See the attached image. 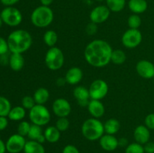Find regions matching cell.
<instances>
[{
  "instance_id": "7dc6e473",
  "label": "cell",
  "mask_w": 154,
  "mask_h": 153,
  "mask_svg": "<svg viewBox=\"0 0 154 153\" xmlns=\"http://www.w3.org/2000/svg\"><path fill=\"white\" fill-rule=\"evenodd\" d=\"M2 23H3V21L2 20V18L0 17V28H1L2 26Z\"/></svg>"
},
{
  "instance_id": "30bf717a",
  "label": "cell",
  "mask_w": 154,
  "mask_h": 153,
  "mask_svg": "<svg viewBox=\"0 0 154 153\" xmlns=\"http://www.w3.org/2000/svg\"><path fill=\"white\" fill-rule=\"evenodd\" d=\"M26 142L25 136H21L19 134H14L9 136L5 142L6 149L9 153H20L23 151Z\"/></svg>"
},
{
  "instance_id": "d6986e66",
  "label": "cell",
  "mask_w": 154,
  "mask_h": 153,
  "mask_svg": "<svg viewBox=\"0 0 154 153\" xmlns=\"http://www.w3.org/2000/svg\"><path fill=\"white\" fill-rule=\"evenodd\" d=\"M148 4L146 0H129L128 8L131 12L135 14H143L147 10Z\"/></svg>"
},
{
  "instance_id": "8fae6325",
  "label": "cell",
  "mask_w": 154,
  "mask_h": 153,
  "mask_svg": "<svg viewBox=\"0 0 154 153\" xmlns=\"http://www.w3.org/2000/svg\"><path fill=\"white\" fill-rule=\"evenodd\" d=\"M52 110L58 118L67 117L72 112V106L68 100L63 98H59L54 101Z\"/></svg>"
},
{
  "instance_id": "5bb4252c",
  "label": "cell",
  "mask_w": 154,
  "mask_h": 153,
  "mask_svg": "<svg viewBox=\"0 0 154 153\" xmlns=\"http://www.w3.org/2000/svg\"><path fill=\"white\" fill-rule=\"evenodd\" d=\"M73 95L80 106L87 107L90 100L89 88H86L83 86H78L74 88Z\"/></svg>"
},
{
  "instance_id": "83f0119b",
  "label": "cell",
  "mask_w": 154,
  "mask_h": 153,
  "mask_svg": "<svg viewBox=\"0 0 154 153\" xmlns=\"http://www.w3.org/2000/svg\"><path fill=\"white\" fill-rule=\"evenodd\" d=\"M126 60V55L123 50L120 49L114 50L111 54V62L117 65L123 64Z\"/></svg>"
},
{
  "instance_id": "9c48e42d",
  "label": "cell",
  "mask_w": 154,
  "mask_h": 153,
  "mask_svg": "<svg viewBox=\"0 0 154 153\" xmlns=\"http://www.w3.org/2000/svg\"><path fill=\"white\" fill-rule=\"evenodd\" d=\"M109 87L108 83L102 79L95 80L90 84L89 88L90 99L101 100L106 97L108 93Z\"/></svg>"
},
{
  "instance_id": "7a4b0ae2",
  "label": "cell",
  "mask_w": 154,
  "mask_h": 153,
  "mask_svg": "<svg viewBox=\"0 0 154 153\" xmlns=\"http://www.w3.org/2000/svg\"><path fill=\"white\" fill-rule=\"evenodd\" d=\"M7 41L11 53L23 54L31 47L32 37L26 30L17 29L10 33Z\"/></svg>"
},
{
  "instance_id": "ffe728a7",
  "label": "cell",
  "mask_w": 154,
  "mask_h": 153,
  "mask_svg": "<svg viewBox=\"0 0 154 153\" xmlns=\"http://www.w3.org/2000/svg\"><path fill=\"white\" fill-rule=\"evenodd\" d=\"M25 60H24L23 54L20 53H11L8 59V64L10 68L14 71H20L22 70L24 66Z\"/></svg>"
},
{
  "instance_id": "e575fe53",
  "label": "cell",
  "mask_w": 154,
  "mask_h": 153,
  "mask_svg": "<svg viewBox=\"0 0 154 153\" xmlns=\"http://www.w3.org/2000/svg\"><path fill=\"white\" fill-rule=\"evenodd\" d=\"M21 104H22V106H23L26 110H30L36 104L33 96L29 95L24 96L21 100Z\"/></svg>"
},
{
  "instance_id": "ba28073f",
  "label": "cell",
  "mask_w": 154,
  "mask_h": 153,
  "mask_svg": "<svg viewBox=\"0 0 154 153\" xmlns=\"http://www.w3.org/2000/svg\"><path fill=\"white\" fill-rule=\"evenodd\" d=\"M143 36L138 29L129 28L122 35L121 41L123 46L128 49H134L141 44Z\"/></svg>"
},
{
  "instance_id": "4fadbf2b",
  "label": "cell",
  "mask_w": 154,
  "mask_h": 153,
  "mask_svg": "<svg viewBox=\"0 0 154 153\" xmlns=\"http://www.w3.org/2000/svg\"><path fill=\"white\" fill-rule=\"evenodd\" d=\"M137 73L144 79L154 78V64L148 60L142 59L138 62L135 66Z\"/></svg>"
},
{
  "instance_id": "9a60e30c",
  "label": "cell",
  "mask_w": 154,
  "mask_h": 153,
  "mask_svg": "<svg viewBox=\"0 0 154 153\" xmlns=\"http://www.w3.org/2000/svg\"><path fill=\"white\" fill-rule=\"evenodd\" d=\"M99 140V145L105 151H114L119 146V140H117V138L114 136V135L105 134Z\"/></svg>"
},
{
  "instance_id": "4dcf8cb0",
  "label": "cell",
  "mask_w": 154,
  "mask_h": 153,
  "mask_svg": "<svg viewBox=\"0 0 154 153\" xmlns=\"http://www.w3.org/2000/svg\"><path fill=\"white\" fill-rule=\"evenodd\" d=\"M141 18L138 14H133L130 15L128 18V26H129V28H133V29H138L141 25Z\"/></svg>"
},
{
  "instance_id": "836d02e7",
  "label": "cell",
  "mask_w": 154,
  "mask_h": 153,
  "mask_svg": "<svg viewBox=\"0 0 154 153\" xmlns=\"http://www.w3.org/2000/svg\"><path fill=\"white\" fill-rule=\"evenodd\" d=\"M31 124L27 121H21L17 126V134L23 136H26L28 135L29 131Z\"/></svg>"
},
{
  "instance_id": "60d3db41",
  "label": "cell",
  "mask_w": 154,
  "mask_h": 153,
  "mask_svg": "<svg viewBox=\"0 0 154 153\" xmlns=\"http://www.w3.org/2000/svg\"><path fill=\"white\" fill-rule=\"evenodd\" d=\"M8 125V120L6 116H0V130H3Z\"/></svg>"
},
{
  "instance_id": "8d00e7d4",
  "label": "cell",
  "mask_w": 154,
  "mask_h": 153,
  "mask_svg": "<svg viewBox=\"0 0 154 153\" xmlns=\"http://www.w3.org/2000/svg\"><path fill=\"white\" fill-rule=\"evenodd\" d=\"M9 50L7 40L0 37V56L5 55Z\"/></svg>"
},
{
  "instance_id": "52a82bcc",
  "label": "cell",
  "mask_w": 154,
  "mask_h": 153,
  "mask_svg": "<svg viewBox=\"0 0 154 153\" xmlns=\"http://www.w3.org/2000/svg\"><path fill=\"white\" fill-rule=\"evenodd\" d=\"M0 17L5 24L11 27L17 26L23 21L21 12L13 6L5 8L0 14Z\"/></svg>"
},
{
  "instance_id": "484cf974",
  "label": "cell",
  "mask_w": 154,
  "mask_h": 153,
  "mask_svg": "<svg viewBox=\"0 0 154 153\" xmlns=\"http://www.w3.org/2000/svg\"><path fill=\"white\" fill-rule=\"evenodd\" d=\"M105 2L111 12L118 13L124 9L126 0H105Z\"/></svg>"
},
{
  "instance_id": "ac0fdd59",
  "label": "cell",
  "mask_w": 154,
  "mask_h": 153,
  "mask_svg": "<svg viewBox=\"0 0 154 153\" xmlns=\"http://www.w3.org/2000/svg\"><path fill=\"white\" fill-rule=\"evenodd\" d=\"M64 77L66 82L69 85H77L82 80L84 77V73L80 68L72 67L67 70Z\"/></svg>"
},
{
  "instance_id": "277c9868",
  "label": "cell",
  "mask_w": 154,
  "mask_h": 153,
  "mask_svg": "<svg viewBox=\"0 0 154 153\" xmlns=\"http://www.w3.org/2000/svg\"><path fill=\"white\" fill-rule=\"evenodd\" d=\"M54 11L48 6L40 5L32 10L30 20L33 26L38 28H46L53 22Z\"/></svg>"
},
{
  "instance_id": "6da1fadb",
  "label": "cell",
  "mask_w": 154,
  "mask_h": 153,
  "mask_svg": "<svg viewBox=\"0 0 154 153\" xmlns=\"http://www.w3.org/2000/svg\"><path fill=\"white\" fill-rule=\"evenodd\" d=\"M113 50L108 41L102 39H96L86 46L84 58L87 62L93 67L104 68L111 62Z\"/></svg>"
},
{
  "instance_id": "bcb514c9",
  "label": "cell",
  "mask_w": 154,
  "mask_h": 153,
  "mask_svg": "<svg viewBox=\"0 0 154 153\" xmlns=\"http://www.w3.org/2000/svg\"><path fill=\"white\" fill-rule=\"evenodd\" d=\"M128 144V141L127 140L125 139V138H121V139L119 140V146H127Z\"/></svg>"
},
{
  "instance_id": "5b68a950",
  "label": "cell",
  "mask_w": 154,
  "mask_h": 153,
  "mask_svg": "<svg viewBox=\"0 0 154 153\" xmlns=\"http://www.w3.org/2000/svg\"><path fill=\"white\" fill-rule=\"evenodd\" d=\"M45 62L50 70H60L65 62V56L62 50L57 46L50 47L45 54Z\"/></svg>"
},
{
  "instance_id": "cb8c5ba5",
  "label": "cell",
  "mask_w": 154,
  "mask_h": 153,
  "mask_svg": "<svg viewBox=\"0 0 154 153\" xmlns=\"http://www.w3.org/2000/svg\"><path fill=\"white\" fill-rule=\"evenodd\" d=\"M104 129L105 134L114 135L120 130V122L116 118H111L104 123Z\"/></svg>"
},
{
  "instance_id": "f546056e",
  "label": "cell",
  "mask_w": 154,
  "mask_h": 153,
  "mask_svg": "<svg viewBox=\"0 0 154 153\" xmlns=\"http://www.w3.org/2000/svg\"><path fill=\"white\" fill-rule=\"evenodd\" d=\"M11 108L10 100L6 98L0 96V116L7 117Z\"/></svg>"
},
{
  "instance_id": "8992f818",
  "label": "cell",
  "mask_w": 154,
  "mask_h": 153,
  "mask_svg": "<svg viewBox=\"0 0 154 153\" xmlns=\"http://www.w3.org/2000/svg\"><path fill=\"white\" fill-rule=\"evenodd\" d=\"M29 117L32 124L42 127L50 122L51 115L49 110L45 105L35 104L29 110Z\"/></svg>"
},
{
  "instance_id": "44dd1931",
  "label": "cell",
  "mask_w": 154,
  "mask_h": 153,
  "mask_svg": "<svg viewBox=\"0 0 154 153\" xmlns=\"http://www.w3.org/2000/svg\"><path fill=\"white\" fill-rule=\"evenodd\" d=\"M46 141L50 143H55L58 142L61 136V132L56 126H48L44 131Z\"/></svg>"
},
{
  "instance_id": "ab89813d",
  "label": "cell",
  "mask_w": 154,
  "mask_h": 153,
  "mask_svg": "<svg viewBox=\"0 0 154 153\" xmlns=\"http://www.w3.org/2000/svg\"><path fill=\"white\" fill-rule=\"evenodd\" d=\"M145 153H154V142H147L144 145Z\"/></svg>"
},
{
  "instance_id": "74e56055",
  "label": "cell",
  "mask_w": 154,
  "mask_h": 153,
  "mask_svg": "<svg viewBox=\"0 0 154 153\" xmlns=\"http://www.w3.org/2000/svg\"><path fill=\"white\" fill-rule=\"evenodd\" d=\"M97 24L94 23V22H89L87 26H86V32L89 35H93V34H95L97 32Z\"/></svg>"
},
{
  "instance_id": "d4e9b609",
  "label": "cell",
  "mask_w": 154,
  "mask_h": 153,
  "mask_svg": "<svg viewBox=\"0 0 154 153\" xmlns=\"http://www.w3.org/2000/svg\"><path fill=\"white\" fill-rule=\"evenodd\" d=\"M26 109L22 106H17L14 107H12L11 110L9 112L8 118L11 121L18 122V121H23L26 116Z\"/></svg>"
},
{
  "instance_id": "f35d334b",
  "label": "cell",
  "mask_w": 154,
  "mask_h": 153,
  "mask_svg": "<svg viewBox=\"0 0 154 153\" xmlns=\"http://www.w3.org/2000/svg\"><path fill=\"white\" fill-rule=\"evenodd\" d=\"M63 153H80V152L75 146L69 144L63 148Z\"/></svg>"
},
{
  "instance_id": "7bdbcfd3",
  "label": "cell",
  "mask_w": 154,
  "mask_h": 153,
  "mask_svg": "<svg viewBox=\"0 0 154 153\" xmlns=\"http://www.w3.org/2000/svg\"><path fill=\"white\" fill-rule=\"evenodd\" d=\"M56 83L58 86H63L66 83V80L65 77H59L56 81Z\"/></svg>"
},
{
  "instance_id": "b9f144b4",
  "label": "cell",
  "mask_w": 154,
  "mask_h": 153,
  "mask_svg": "<svg viewBox=\"0 0 154 153\" xmlns=\"http://www.w3.org/2000/svg\"><path fill=\"white\" fill-rule=\"evenodd\" d=\"M2 4H4L6 7H11L14 4H17L20 0H0Z\"/></svg>"
},
{
  "instance_id": "f1b7e54d",
  "label": "cell",
  "mask_w": 154,
  "mask_h": 153,
  "mask_svg": "<svg viewBox=\"0 0 154 153\" xmlns=\"http://www.w3.org/2000/svg\"><path fill=\"white\" fill-rule=\"evenodd\" d=\"M43 134L44 133L42 132V129L41 126L37 125V124H31L29 131L27 136H28L29 140L37 141Z\"/></svg>"
},
{
  "instance_id": "ee69618b",
  "label": "cell",
  "mask_w": 154,
  "mask_h": 153,
  "mask_svg": "<svg viewBox=\"0 0 154 153\" xmlns=\"http://www.w3.org/2000/svg\"><path fill=\"white\" fill-rule=\"evenodd\" d=\"M7 151L6 149V145L2 140L0 139V153H5Z\"/></svg>"
},
{
  "instance_id": "e0dca14e",
  "label": "cell",
  "mask_w": 154,
  "mask_h": 153,
  "mask_svg": "<svg viewBox=\"0 0 154 153\" xmlns=\"http://www.w3.org/2000/svg\"><path fill=\"white\" fill-rule=\"evenodd\" d=\"M87 110L93 118H100L104 116L105 112V108L103 103L99 100L90 99Z\"/></svg>"
},
{
  "instance_id": "4316f807",
  "label": "cell",
  "mask_w": 154,
  "mask_h": 153,
  "mask_svg": "<svg viewBox=\"0 0 154 153\" xmlns=\"http://www.w3.org/2000/svg\"><path fill=\"white\" fill-rule=\"evenodd\" d=\"M43 40L45 44L49 47L55 46L58 40V34L54 30H48L45 32L43 36Z\"/></svg>"
},
{
  "instance_id": "603a6c76",
  "label": "cell",
  "mask_w": 154,
  "mask_h": 153,
  "mask_svg": "<svg viewBox=\"0 0 154 153\" xmlns=\"http://www.w3.org/2000/svg\"><path fill=\"white\" fill-rule=\"evenodd\" d=\"M24 153H45V148L43 144L35 140L26 141L23 149Z\"/></svg>"
},
{
  "instance_id": "3957f363",
  "label": "cell",
  "mask_w": 154,
  "mask_h": 153,
  "mask_svg": "<svg viewBox=\"0 0 154 153\" xmlns=\"http://www.w3.org/2000/svg\"><path fill=\"white\" fill-rule=\"evenodd\" d=\"M81 133L84 138L90 141H96L105 134L104 124L96 118H90L84 122L81 126Z\"/></svg>"
},
{
  "instance_id": "7402d4cb",
  "label": "cell",
  "mask_w": 154,
  "mask_h": 153,
  "mask_svg": "<svg viewBox=\"0 0 154 153\" xmlns=\"http://www.w3.org/2000/svg\"><path fill=\"white\" fill-rule=\"evenodd\" d=\"M33 98L36 104L45 105L50 98V92L45 87H40L35 91Z\"/></svg>"
},
{
  "instance_id": "2e32d148",
  "label": "cell",
  "mask_w": 154,
  "mask_h": 153,
  "mask_svg": "<svg viewBox=\"0 0 154 153\" xmlns=\"http://www.w3.org/2000/svg\"><path fill=\"white\" fill-rule=\"evenodd\" d=\"M133 136L135 142L144 146V144L150 141V129L144 124H140L137 126L134 130Z\"/></svg>"
},
{
  "instance_id": "c3c4849f",
  "label": "cell",
  "mask_w": 154,
  "mask_h": 153,
  "mask_svg": "<svg viewBox=\"0 0 154 153\" xmlns=\"http://www.w3.org/2000/svg\"><path fill=\"white\" fill-rule=\"evenodd\" d=\"M94 1H96V2H103V1H105V0H94Z\"/></svg>"
},
{
  "instance_id": "7c38bea8",
  "label": "cell",
  "mask_w": 154,
  "mask_h": 153,
  "mask_svg": "<svg viewBox=\"0 0 154 153\" xmlns=\"http://www.w3.org/2000/svg\"><path fill=\"white\" fill-rule=\"evenodd\" d=\"M111 10L106 5H98L91 10L90 14V20L92 22L101 24L105 22L109 18Z\"/></svg>"
},
{
  "instance_id": "f6af8a7d",
  "label": "cell",
  "mask_w": 154,
  "mask_h": 153,
  "mask_svg": "<svg viewBox=\"0 0 154 153\" xmlns=\"http://www.w3.org/2000/svg\"><path fill=\"white\" fill-rule=\"evenodd\" d=\"M39 1H40L42 5L50 7V5H51V4H52V3L54 2V0H39Z\"/></svg>"
},
{
  "instance_id": "1f68e13d",
  "label": "cell",
  "mask_w": 154,
  "mask_h": 153,
  "mask_svg": "<svg viewBox=\"0 0 154 153\" xmlns=\"http://www.w3.org/2000/svg\"><path fill=\"white\" fill-rule=\"evenodd\" d=\"M125 153H145L144 146L138 142H132L126 146Z\"/></svg>"
},
{
  "instance_id": "d590c367",
  "label": "cell",
  "mask_w": 154,
  "mask_h": 153,
  "mask_svg": "<svg viewBox=\"0 0 154 153\" xmlns=\"http://www.w3.org/2000/svg\"><path fill=\"white\" fill-rule=\"evenodd\" d=\"M144 125L150 130H154V113H150L144 118Z\"/></svg>"
},
{
  "instance_id": "d6a6232c",
  "label": "cell",
  "mask_w": 154,
  "mask_h": 153,
  "mask_svg": "<svg viewBox=\"0 0 154 153\" xmlns=\"http://www.w3.org/2000/svg\"><path fill=\"white\" fill-rule=\"evenodd\" d=\"M56 127L57 128L60 132H64L69 128L70 122L68 119L67 117H60L56 122Z\"/></svg>"
}]
</instances>
